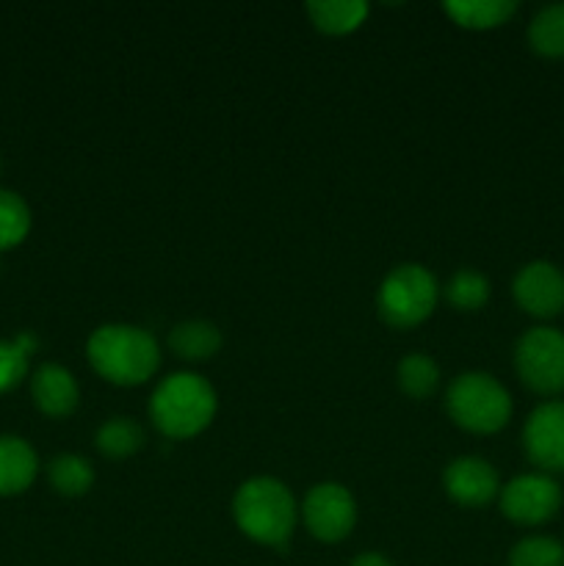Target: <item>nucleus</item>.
Wrapping results in <instances>:
<instances>
[{"mask_svg":"<svg viewBox=\"0 0 564 566\" xmlns=\"http://www.w3.org/2000/svg\"><path fill=\"white\" fill-rule=\"evenodd\" d=\"M348 566H393L382 553H363V556L354 558Z\"/></svg>","mask_w":564,"mask_h":566,"instance_id":"25","label":"nucleus"},{"mask_svg":"<svg viewBox=\"0 0 564 566\" xmlns=\"http://www.w3.org/2000/svg\"><path fill=\"white\" fill-rule=\"evenodd\" d=\"M518 11L514 0H451L446 3V14L468 31H490L512 20Z\"/></svg>","mask_w":564,"mask_h":566,"instance_id":"16","label":"nucleus"},{"mask_svg":"<svg viewBox=\"0 0 564 566\" xmlns=\"http://www.w3.org/2000/svg\"><path fill=\"white\" fill-rule=\"evenodd\" d=\"M437 385H440V368L426 354H407L398 363V387L404 396L424 401L437 390Z\"/></svg>","mask_w":564,"mask_h":566,"instance_id":"20","label":"nucleus"},{"mask_svg":"<svg viewBox=\"0 0 564 566\" xmlns=\"http://www.w3.org/2000/svg\"><path fill=\"white\" fill-rule=\"evenodd\" d=\"M86 357L94 374L119 387L144 385L160 368L158 340L142 326L105 324L92 332Z\"/></svg>","mask_w":564,"mask_h":566,"instance_id":"1","label":"nucleus"},{"mask_svg":"<svg viewBox=\"0 0 564 566\" xmlns=\"http://www.w3.org/2000/svg\"><path fill=\"white\" fill-rule=\"evenodd\" d=\"M512 296L523 313L534 318H556L564 313V271L547 260H534L518 271Z\"/></svg>","mask_w":564,"mask_h":566,"instance_id":"9","label":"nucleus"},{"mask_svg":"<svg viewBox=\"0 0 564 566\" xmlns=\"http://www.w3.org/2000/svg\"><path fill=\"white\" fill-rule=\"evenodd\" d=\"M302 520L318 542H343L357 525V503L343 484L324 481L307 492L302 503Z\"/></svg>","mask_w":564,"mask_h":566,"instance_id":"7","label":"nucleus"},{"mask_svg":"<svg viewBox=\"0 0 564 566\" xmlns=\"http://www.w3.org/2000/svg\"><path fill=\"white\" fill-rule=\"evenodd\" d=\"M509 566H564V545L551 536H525L509 553Z\"/></svg>","mask_w":564,"mask_h":566,"instance_id":"23","label":"nucleus"},{"mask_svg":"<svg viewBox=\"0 0 564 566\" xmlns=\"http://www.w3.org/2000/svg\"><path fill=\"white\" fill-rule=\"evenodd\" d=\"M448 418L470 434H495L512 418V396L495 376L468 370L446 392Z\"/></svg>","mask_w":564,"mask_h":566,"instance_id":"4","label":"nucleus"},{"mask_svg":"<svg viewBox=\"0 0 564 566\" xmlns=\"http://www.w3.org/2000/svg\"><path fill=\"white\" fill-rule=\"evenodd\" d=\"M219 398L208 379L197 374H171L155 387L149 398V418L166 440H191L202 434L216 418Z\"/></svg>","mask_w":564,"mask_h":566,"instance_id":"3","label":"nucleus"},{"mask_svg":"<svg viewBox=\"0 0 564 566\" xmlns=\"http://www.w3.org/2000/svg\"><path fill=\"white\" fill-rule=\"evenodd\" d=\"M562 486L547 473H525L509 481L501 490L503 517L518 525H545L562 509Z\"/></svg>","mask_w":564,"mask_h":566,"instance_id":"8","label":"nucleus"},{"mask_svg":"<svg viewBox=\"0 0 564 566\" xmlns=\"http://www.w3.org/2000/svg\"><path fill=\"white\" fill-rule=\"evenodd\" d=\"M523 448L542 473H564V401H545L529 415Z\"/></svg>","mask_w":564,"mask_h":566,"instance_id":"10","label":"nucleus"},{"mask_svg":"<svg viewBox=\"0 0 564 566\" xmlns=\"http://www.w3.org/2000/svg\"><path fill=\"white\" fill-rule=\"evenodd\" d=\"M442 486L457 506L481 509L501 492L495 468L481 457H459L442 473Z\"/></svg>","mask_w":564,"mask_h":566,"instance_id":"11","label":"nucleus"},{"mask_svg":"<svg viewBox=\"0 0 564 566\" xmlns=\"http://www.w3.org/2000/svg\"><path fill=\"white\" fill-rule=\"evenodd\" d=\"M232 520L252 542L285 551L299 520V506L280 479L254 475L232 497Z\"/></svg>","mask_w":564,"mask_h":566,"instance_id":"2","label":"nucleus"},{"mask_svg":"<svg viewBox=\"0 0 564 566\" xmlns=\"http://www.w3.org/2000/svg\"><path fill=\"white\" fill-rule=\"evenodd\" d=\"M446 298L453 310L476 313L490 302V280L479 271H457L446 285Z\"/></svg>","mask_w":564,"mask_h":566,"instance_id":"22","label":"nucleus"},{"mask_svg":"<svg viewBox=\"0 0 564 566\" xmlns=\"http://www.w3.org/2000/svg\"><path fill=\"white\" fill-rule=\"evenodd\" d=\"M48 479L59 495L81 497L94 486V468L77 453H61L48 464Z\"/></svg>","mask_w":564,"mask_h":566,"instance_id":"17","label":"nucleus"},{"mask_svg":"<svg viewBox=\"0 0 564 566\" xmlns=\"http://www.w3.org/2000/svg\"><path fill=\"white\" fill-rule=\"evenodd\" d=\"M94 446L108 459H127L142 451L144 429L130 418H111L94 434Z\"/></svg>","mask_w":564,"mask_h":566,"instance_id":"18","label":"nucleus"},{"mask_svg":"<svg viewBox=\"0 0 564 566\" xmlns=\"http://www.w3.org/2000/svg\"><path fill=\"white\" fill-rule=\"evenodd\" d=\"M31 232V208L14 191L0 188V252L14 249Z\"/></svg>","mask_w":564,"mask_h":566,"instance_id":"21","label":"nucleus"},{"mask_svg":"<svg viewBox=\"0 0 564 566\" xmlns=\"http://www.w3.org/2000/svg\"><path fill=\"white\" fill-rule=\"evenodd\" d=\"M437 280L418 263H404L382 280L376 293V310L393 329L420 326L437 307Z\"/></svg>","mask_w":564,"mask_h":566,"instance_id":"5","label":"nucleus"},{"mask_svg":"<svg viewBox=\"0 0 564 566\" xmlns=\"http://www.w3.org/2000/svg\"><path fill=\"white\" fill-rule=\"evenodd\" d=\"M514 368L520 381L540 396L564 392V332L534 326L514 346Z\"/></svg>","mask_w":564,"mask_h":566,"instance_id":"6","label":"nucleus"},{"mask_svg":"<svg viewBox=\"0 0 564 566\" xmlns=\"http://www.w3.org/2000/svg\"><path fill=\"white\" fill-rule=\"evenodd\" d=\"M39 473L36 451L22 437L0 434V497L25 492Z\"/></svg>","mask_w":564,"mask_h":566,"instance_id":"13","label":"nucleus"},{"mask_svg":"<svg viewBox=\"0 0 564 566\" xmlns=\"http://www.w3.org/2000/svg\"><path fill=\"white\" fill-rule=\"evenodd\" d=\"M529 44L545 59H564V3L545 6L531 20Z\"/></svg>","mask_w":564,"mask_h":566,"instance_id":"19","label":"nucleus"},{"mask_svg":"<svg viewBox=\"0 0 564 566\" xmlns=\"http://www.w3.org/2000/svg\"><path fill=\"white\" fill-rule=\"evenodd\" d=\"M221 329L210 321H180L175 329L169 332V346L186 363H205V359L216 357L221 352Z\"/></svg>","mask_w":564,"mask_h":566,"instance_id":"14","label":"nucleus"},{"mask_svg":"<svg viewBox=\"0 0 564 566\" xmlns=\"http://www.w3.org/2000/svg\"><path fill=\"white\" fill-rule=\"evenodd\" d=\"M31 398L39 412L48 418H66L77 409L81 390H77L75 376L64 365L48 363L31 376Z\"/></svg>","mask_w":564,"mask_h":566,"instance_id":"12","label":"nucleus"},{"mask_svg":"<svg viewBox=\"0 0 564 566\" xmlns=\"http://www.w3.org/2000/svg\"><path fill=\"white\" fill-rule=\"evenodd\" d=\"M304 11L321 33L346 36L363 25L365 17H368V3H363V0H313V3L304 6Z\"/></svg>","mask_w":564,"mask_h":566,"instance_id":"15","label":"nucleus"},{"mask_svg":"<svg viewBox=\"0 0 564 566\" xmlns=\"http://www.w3.org/2000/svg\"><path fill=\"white\" fill-rule=\"evenodd\" d=\"M33 340L28 335L6 343L0 340V392H9L25 379L28 374V354H31Z\"/></svg>","mask_w":564,"mask_h":566,"instance_id":"24","label":"nucleus"}]
</instances>
